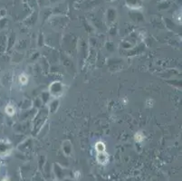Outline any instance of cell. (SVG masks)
Listing matches in <instances>:
<instances>
[{"label": "cell", "mask_w": 182, "mask_h": 181, "mask_svg": "<svg viewBox=\"0 0 182 181\" xmlns=\"http://www.w3.org/2000/svg\"><path fill=\"white\" fill-rule=\"evenodd\" d=\"M109 159V156L105 154L104 152H100L98 154V161L102 164H106Z\"/></svg>", "instance_id": "6da1fadb"}, {"label": "cell", "mask_w": 182, "mask_h": 181, "mask_svg": "<svg viewBox=\"0 0 182 181\" xmlns=\"http://www.w3.org/2000/svg\"><path fill=\"white\" fill-rule=\"evenodd\" d=\"M5 111H6V113L7 115H9V116H13V115L15 114V108L13 106H11V105H7L6 107Z\"/></svg>", "instance_id": "3957f363"}, {"label": "cell", "mask_w": 182, "mask_h": 181, "mask_svg": "<svg viewBox=\"0 0 182 181\" xmlns=\"http://www.w3.org/2000/svg\"><path fill=\"white\" fill-rule=\"evenodd\" d=\"M142 139H143V136L140 134V133H137L136 136H135V139L138 141V142H142Z\"/></svg>", "instance_id": "5b68a950"}, {"label": "cell", "mask_w": 182, "mask_h": 181, "mask_svg": "<svg viewBox=\"0 0 182 181\" xmlns=\"http://www.w3.org/2000/svg\"><path fill=\"white\" fill-rule=\"evenodd\" d=\"M95 149L96 150L98 151V153H100V152H104L105 150V145L103 142H97L96 145H95Z\"/></svg>", "instance_id": "7a4b0ae2"}, {"label": "cell", "mask_w": 182, "mask_h": 181, "mask_svg": "<svg viewBox=\"0 0 182 181\" xmlns=\"http://www.w3.org/2000/svg\"><path fill=\"white\" fill-rule=\"evenodd\" d=\"M19 80H20V83L22 84H26V83H27V77L26 75H20Z\"/></svg>", "instance_id": "277c9868"}]
</instances>
